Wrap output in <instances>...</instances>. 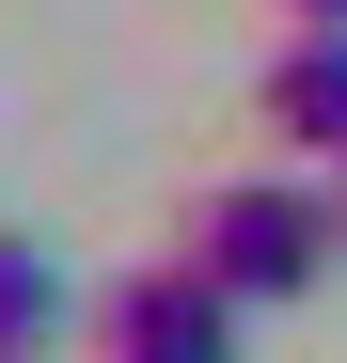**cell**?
<instances>
[{"label": "cell", "instance_id": "obj_2", "mask_svg": "<svg viewBox=\"0 0 347 363\" xmlns=\"http://www.w3.org/2000/svg\"><path fill=\"white\" fill-rule=\"evenodd\" d=\"M79 316H95V363H237V316H253V300L221 284L205 253H158V269H110Z\"/></svg>", "mask_w": 347, "mask_h": 363}, {"label": "cell", "instance_id": "obj_7", "mask_svg": "<svg viewBox=\"0 0 347 363\" xmlns=\"http://www.w3.org/2000/svg\"><path fill=\"white\" fill-rule=\"evenodd\" d=\"M16 363H47V347H16Z\"/></svg>", "mask_w": 347, "mask_h": 363}, {"label": "cell", "instance_id": "obj_5", "mask_svg": "<svg viewBox=\"0 0 347 363\" xmlns=\"http://www.w3.org/2000/svg\"><path fill=\"white\" fill-rule=\"evenodd\" d=\"M284 16H347V0H284Z\"/></svg>", "mask_w": 347, "mask_h": 363}, {"label": "cell", "instance_id": "obj_4", "mask_svg": "<svg viewBox=\"0 0 347 363\" xmlns=\"http://www.w3.org/2000/svg\"><path fill=\"white\" fill-rule=\"evenodd\" d=\"M16 347H64V253L32 221H0V363Z\"/></svg>", "mask_w": 347, "mask_h": 363}, {"label": "cell", "instance_id": "obj_3", "mask_svg": "<svg viewBox=\"0 0 347 363\" xmlns=\"http://www.w3.org/2000/svg\"><path fill=\"white\" fill-rule=\"evenodd\" d=\"M253 127L300 174H347V16H284L268 79H253Z\"/></svg>", "mask_w": 347, "mask_h": 363}, {"label": "cell", "instance_id": "obj_1", "mask_svg": "<svg viewBox=\"0 0 347 363\" xmlns=\"http://www.w3.org/2000/svg\"><path fill=\"white\" fill-rule=\"evenodd\" d=\"M190 253L268 316V300H316V269L347 253V221H331L316 174H221V190H190Z\"/></svg>", "mask_w": 347, "mask_h": 363}, {"label": "cell", "instance_id": "obj_6", "mask_svg": "<svg viewBox=\"0 0 347 363\" xmlns=\"http://www.w3.org/2000/svg\"><path fill=\"white\" fill-rule=\"evenodd\" d=\"M331 221H347V174H331Z\"/></svg>", "mask_w": 347, "mask_h": 363}]
</instances>
